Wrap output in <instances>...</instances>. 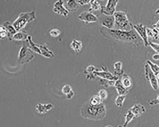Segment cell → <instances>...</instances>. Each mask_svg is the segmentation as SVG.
<instances>
[{
	"mask_svg": "<svg viewBox=\"0 0 159 127\" xmlns=\"http://www.w3.org/2000/svg\"><path fill=\"white\" fill-rule=\"evenodd\" d=\"M99 33L105 38L117 42L133 44L137 46L143 43L142 39L134 28L125 31L108 29L102 26L99 29Z\"/></svg>",
	"mask_w": 159,
	"mask_h": 127,
	"instance_id": "1",
	"label": "cell"
},
{
	"mask_svg": "<svg viewBox=\"0 0 159 127\" xmlns=\"http://www.w3.org/2000/svg\"><path fill=\"white\" fill-rule=\"evenodd\" d=\"M80 112L83 118L94 121L103 120L107 114V109L103 103L94 105L91 104L88 100L82 106Z\"/></svg>",
	"mask_w": 159,
	"mask_h": 127,
	"instance_id": "2",
	"label": "cell"
},
{
	"mask_svg": "<svg viewBox=\"0 0 159 127\" xmlns=\"http://www.w3.org/2000/svg\"><path fill=\"white\" fill-rule=\"evenodd\" d=\"M36 17L34 11L21 13L13 22V25L16 31H19L24 28L28 23L34 20Z\"/></svg>",
	"mask_w": 159,
	"mask_h": 127,
	"instance_id": "3",
	"label": "cell"
},
{
	"mask_svg": "<svg viewBox=\"0 0 159 127\" xmlns=\"http://www.w3.org/2000/svg\"><path fill=\"white\" fill-rule=\"evenodd\" d=\"M113 16L115 25L117 27V29L129 31L133 28V25L128 20L127 16L125 12L121 11L116 12Z\"/></svg>",
	"mask_w": 159,
	"mask_h": 127,
	"instance_id": "4",
	"label": "cell"
},
{
	"mask_svg": "<svg viewBox=\"0 0 159 127\" xmlns=\"http://www.w3.org/2000/svg\"><path fill=\"white\" fill-rule=\"evenodd\" d=\"M34 57L33 51L29 48L26 43H25L20 51L18 63L21 64L28 63Z\"/></svg>",
	"mask_w": 159,
	"mask_h": 127,
	"instance_id": "5",
	"label": "cell"
},
{
	"mask_svg": "<svg viewBox=\"0 0 159 127\" xmlns=\"http://www.w3.org/2000/svg\"><path fill=\"white\" fill-rule=\"evenodd\" d=\"M144 68L145 76L147 80L149 82L154 90H157L159 88V83L157 76L151 71L147 63L144 65Z\"/></svg>",
	"mask_w": 159,
	"mask_h": 127,
	"instance_id": "6",
	"label": "cell"
},
{
	"mask_svg": "<svg viewBox=\"0 0 159 127\" xmlns=\"http://www.w3.org/2000/svg\"><path fill=\"white\" fill-rule=\"evenodd\" d=\"M119 0H108L105 6H102L101 13L105 16H112L116 12Z\"/></svg>",
	"mask_w": 159,
	"mask_h": 127,
	"instance_id": "7",
	"label": "cell"
},
{
	"mask_svg": "<svg viewBox=\"0 0 159 127\" xmlns=\"http://www.w3.org/2000/svg\"><path fill=\"white\" fill-rule=\"evenodd\" d=\"M133 27L142 39L145 46L147 47L149 46L150 42L148 41L146 27L142 23L136 24L133 25Z\"/></svg>",
	"mask_w": 159,
	"mask_h": 127,
	"instance_id": "8",
	"label": "cell"
},
{
	"mask_svg": "<svg viewBox=\"0 0 159 127\" xmlns=\"http://www.w3.org/2000/svg\"><path fill=\"white\" fill-rule=\"evenodd\" d=\"M63 0H58L54 4L53 11L55 13L66 17L69 15V11L64 6Z\"/></svg>",
	"mask_w": 159,
	"mask_h": 127,
	"instance_id": "9",
	"label": "cell"
},
{
	"mask_svg": "<svg viewBox=\"0 0 159 127\" xmlns=\"http://www.w3.org/2000/svg\"><path fill=\"white\" fill-rule=\"evenodd\" d=\"M78 19L81 21L84 22L86 24L96 22L99 20L96 15L89 11L82 12L79 15Z\"/></svg>",
	"mask_w": 159,
	"mask_h": 127,
	"instance_id": "10",
	"label": "cell"
},
{
	"mask_svg": "<svg viewBox=\"0 0 159 127\" xmlns=\"http://www.w3.org/2000/svg\"><path fill=\"white\" fill-rule=\"evenodd\" d=\"M102 71H95L93 73L96 76L100 77L102 79H107L108 80L117 81L118 78L117 76L113 75L108 71L107 69L103 66L101 67Z\"/></svg>",
	"mask_w": 159,
	"mask_h": 127,
	"instance_id": "11",
	"label": "cell"
},
{
	"mask_svg": "<svg viewBox=\"0 0 159 127\" xmlns=\"http://www.w3.org/2000/svg\"><path fill=\"white\" fill-rule=\"evenodd\" d=\"M53 107V105L50 103L47 104H38L35 107L36 112L40 115H44L47 114L49 111Z\"/></svg>",
	"mask_w": 159,
	"mask_h": 127,
	"instance_id": "12",
	"label": "cell"
},
{
	"mask_svg": "<svg viewBox=\"0 0 159 127\" xmlns=\"http://www.w3.org/2000/svg\"><path fill=\"white\" fill-rule=\"evenodd\" d=\"M134 115L135 118L140 117L146 111L144 106L140 104H136L129 109Z\"/></svg>",
	"mask_w": 159,
	"mask_h": 127,
	"instance_id": "13",
	"label": "cell"
},
{
	"mask_svg": "<svg viewBox=\"0 0 159 127\" xmlns=\"http://www.w3.org/2000/svg\"><path fill=\"white\" fill-rule=\"evenodd\" d=\"M106 16L102 22V26L108 29H113L115 25L114 16L113 15Z\"/></svg>",
	"mask_w": 159,
	"mask_h": 127,
	"instance_id": "14",
	"label": "cell"
},
{
	"mask_svg": "<svg viewBox=\"0 0 159 127\" xmlns=\"http://www.w3.org/2000/svg\"><path fill=\"white\" fill-rule=\"evenodd\" d=\"M79 5L77 0H67L65 4V7L69 12L74 13L79 9Z\"/></svg>",
	"mask_w": 159,
	"mask_h": 127,
	"instance_id": "15",
	"label": "cell"
},
{
	"mask_svg": "<svg viewBox=\"0 0 159 127\" xmlns=\"http://www.w3.org/2000/svg\"><path fill=\"white\" fill-rule=\"evenodd\" d=\"M3 26L5 27L7 32V37L9 39L12 40L14 34L17 32V31L15 29L13 25L9 21L5 22Z\"/></svg>",
	"mask_w": 159,
	"mask_h": 127,
	"instance_id": "16",
	"label": "cell"
},
{
	"mask_svg": "<svg viewBox=\"0 0 159 127\" xmlns=\"http://www.w3.org/2000/svg\"><path fill=\"white\" fill-rule=\"evenodd\" d=\"M39 47L41 53V55L48 58H52L55 57L54 53L49 49L46 45L45 44L40 45Z\"/></svg>",
	"mask_w": 159,
	"mask_h": 127,
	"instance_id": "17",
	"label": "cell"
},
{
	"mask_svg": "<svg viewBox=\"0 0 159 127\" xmlns=\"http://www.w3.org/2000/svg\"><path fill=\"white\" fill-rule=\"evenodd\" d=\"M71 48L76 54L79 53L83 48L82 42L79 40L74 39L70 44Z\"/></svg>",
	"mask_w": 159,
	"mask_h": 127,
	"instance_id": "18",
	"label": "cell"
},
{
	"mask_svg": "<svg viewBox=\"0 0 159 127\" xmlns=\"http://www.w3.org/2000/svg\"><path fill=\"white\" fill-rule=\"evenodd\" d=\"M115 86L119 95H126L129 93L128 90L125 88L122 85L121 80L118 79L116 81Z\"/></svg>",
	"mask_w": 159,
	"mask_h": 127,
	"instance_id": "19",
	"label": "cell"
},
{
	"mask_svg": "<svg viewBox=\"0 0 159 127\" xmlns=\"http://www.w3.org/2000/svg\"><path fill=\"white\" fill-rule=\"evenodd\" d=\"M121 81L126 89L128 90L131 88L132 84V81L127 74H124Z\"/></svg>",
	"mask_w": 159,
	"mask_h": 127,
	"instance_id": "20",
	"label": "cell"
},
{
	"mask_svg": "<svg viewBox=\"0 0 159 127\" xmlns=\"http://www.w3.org/2000/svg\"><path fill=\"white\" fill-rule=\"evenodd\" d=\"M28 36L27 32L21 31L15 34L13 37V39L18 41L26 40Z\"/></svg>",
	"mask_w": 159,
	"mask_h": 127,
	"instance_id": "21",
	"label": "cell"
},
{
	"mask_svg": "<svg viewBox=\"0 0 159 127\" xmlns=\"http://www.w3.org/2000/svg\"><path fill=\"white\" fill-rule=\"evenodd\" d=\"M114 72L115 75H121L124 74V71L122 70V64L121 62L118 61L114 65Z\"/></svg>",
	"mask_w": 159,
	"mask_h": 127,
	"instance_id": "22",
	"label": "cell"
},
{
	"mask_svg": "<svg viewBox=\"0 0 159 127\" xmlns=\"http://www.w3.org/2000/svg\"><path fill=\"white\" fill-rule=\"evenodd\" d=\"M90 6L89 11L92 13L99 11L101 12L102 6L98 1L91 2L90 3Z\"/></svg>",
	"mask_w": 159,
	"mask_h": 127,
	"instance_id": "23",
	"label": "cell"
},
{
	"mask_svg": "<svg viewBox=\"0 0 159 127\" xmlns=\"http://www.w3.org/2000/svg\"><path fill=\"white\" fill-rule=\"evenodd\" d=\"M147 35L148 38L157 39L159 38V31L154 28L152 29L146 27Z\"/></svg>",
	"mask_w": 159,
	"mask_h": 127,
	"instance_id": "24",
	"label": "cell"
},
{
	"mask_svg": "<svg viewBox=\"0 0 159 127\" xmlns=\"http://www.w3.org/2000/svg\"><path fill=\"white\" fill-rule=\"evenodd\" d=\"M146 63L150 66L151 71L156 76L159 74V66L158 65L149 60H148Z\"/></svg>",
	"mask_w": 159,
	"mask_h": 127,
	"instance_id": "25",
	"label": "cell"
},
{
	"mask_svg": "<svg viewBox=\"0 0 159 127\" xmlns=\"http://www.w3.org/2000/svg\"><path fill=\"white\" fill-rule=\"evenodd\" d=\"M134 117V115L132 111L130 109L128 110L125 116V121L123 126H126L133 120Z\"/></svg>",
	"mask_w": 159,
	"mask_h": 127,
	"instance_id": "26",
	"label": "cell"
},
{
	"mask_svg": "<svg viewBox=\"0 0 159 127\" xmlns=\"http://www.w3.org/2000/svg\"><path fill=\"white\" fill-rule=\"evenodd\" d=\"M126 98V95H119L117 96L115 102L116 106L118 107H122Z\"/></svg>",
	"mask_w": 159,
	"mask_h": 127,
	"instance_id": "27",
	"label": "cell"
},
{
	"mask_svg": "<svg viewBox=\"0 0 159 127\" xmlns=\"http://www.w3.org/2000/svg\"><path fill=\"white\" fill-rule=\"evenodd\" d=\"M88 101L91 104L94 105H99L103 101L98 95L92 97Z\"/></svg>",
	"mask_w": 159,
	"mask_h": 127,
	"instance_id": "28",
	"label": "cell"
},
{
	"mask_svg": "<svg viewBox=\"0 0 159 127\" xmlns=\"http://www.w3.org/2000/svg\"><path fill=\"white\" fill-rule=\"evenodd\" d=\"M7 36V32L3 25L0 27V38L2 39H5Z\"/></svg>",
	"mask_w": 159,
	"mask_h": 127,
	"instance_id": "29",
	"label": "cell"
},
{
	"mask_svg": "<svg viewBox=\"0 0 159 127\" xmlns=\"http://www.w3.org/2000/svg\"><path fill=\"white\" fill-rule=\"evenodd\" d=\"M98 96L103 101L107 99L108 94L107 91L103 89H102L98 92Z\"/></svg>",
	"mask_w": 159,
	"mask_h": 127,
	"instance_id": "30",
	"label": "cell"
},
{
	"mask_svg": "<svg viewBox=\"0 0 159 127\" xmlns=\"http://www.w3.org/2000/svg\"><path fill=\"white\" fill-rule=\"evenodd\" d=\"M72 90V87L70 85L68 84L64 85L62 89L63 93L66 95L70 93Z\"/></svg>",
	"mask_w": 159,
	"mask_h": 127,
	"instance_id": "31",
	"label": "cell"
},
{
	"mask_svg": "<svg viewBox=\"0 0 159 127\" xmlns=\"http://www.w3.org/2000/svg\"><path fill=\"white\" fill-rule=\"evenodd\" d=\"M49 33L52 37L56 38L61 34V31L58 29H55L51 30Z\"/></svg>",
	"mask_w": 159,
	"mask_h": 127,
	"instance_id": "32",
	"label": "cell"
},
{
	"mask_svg": "<svg viewBox=\"0 0 159 127\" xmlns=\"http://www.w3.org/2000/svg\"><path fill=\"white\" fill-rule=\"evenodd\" d=\"M149 46L156 52L159 53V44L157 43L150 42Z\"/></svg>",
	"mask_w": 159,
	"mask_h": 127,
	"instance_id": "33",
	"label": "cell"
},
{
	"mask_svg": "<svg viewBox=\"0 0 159 127\" xmlns=\"http://www.w3.org/2000/svg\"><path fill=\"white\" fill-rule=\"evenodd\" d=\"M96 67L93 65L88 66L85 70L86 74L93 73L96 70Z\"/></svg>",
	"mask_w": 159,
	"mask_h": 127,
	"instance_id": "34",
	"label": "cell"
},
{
	"mask_svg": "<svg viewBox=\"0 0 159 127\" xmlns=\"http://www.w3.org/2000/svg\"><path fill=\"white\" fill-rule=\"evenodd\" d=\"M150 105L153 106L159 104V93L157 99L151 100L149 103Z\"/></svg>",
	"mask_w": 159,
	"mask_h": 127,
	"instance_id": "35",
	"label": "cell"
},
{
	"mask_svg": "<svg viewBox=\"0 0 159 127\" xmlns=\"http://www.w3.org/2000/svg\"><path fill=\"white\" fill-rule=\"evenodd\" d=\"M91 0H78V2L79 5L83 6L90 4Z\"/></svg>",
	"mask_w": 159,
	"mask_h": 127,
	"instance_id": "36",
	"label": "cell"
},
{
	"mask_svg": "<svg viewBox=\"0 0 159 127\" xmlns=\"http://www.w3.org/2000/svg\"><path fill=\"white\" fill-rule=\"evenodd\" d=\"M74 95V92L72 90L70 93L66 95V97L67 99L70 100L73 97Z\"/></svg>",
	"mask_w": 159,
	"mask_h": 127,
	"instance_id": "37",
	"label": "cell"
},
{
	"mask_svg": "<svg viewBox=\"0 0 159 127\" xmlns=\"http://www.w3.org/2000/svg\"><path fill=\"white\" fill-rule=\"evenodd\" d=\"M154 28L159 31V20L153 25Z\"/></svg>",
	"mask_w": 159,
	"mask_h": 127,
	"instance_id": "38",
	"label": "cell"
},
{
	"mask_svg": "<svg viewBox=\"0 0 159 127\" xmlns=\"http://www.w3.org/2000/svg\"><path fill=\"white\" fill-rule=\"evenodd\" d=\"M153 58L156 60H159V53L155 54L153 56Z\"/></svg>",
	"mask_w": 159,
	"mask_h": 127,
	"instance_id": "39",
	"label": "cell"
},
{
	"mask_svg": "<svg viewBox=\"0 0 159 127\" xmlns=\"http://www.w3.org/2000/svg\"><path fill=\"white\" fill-rule=\"evenodd\" d=\"M155 13L156 14L159 15V9H157L156 10V11L155 12Z\"/></svg>",
	"mask_w": 159,
	"mask_h": 127,
	"instance_id": "40",
	"label": "cell"
},
{
	"mask_svg": "<svg viewBox=\"0 0 159 127\" xmlns=\"http://www.w3.org/2000/svg\"><path fill=\"white\" fill-rule=\"evenodd\" d=\"M104 1L105 0H91V2H94L95 1Z\"/></svg>",
	"mask_w": 159,
	"mask_h": 127,
	"instance_id": "41",
	"label": "cell"
},
{
	"mask_svg": "<svg viewBox=\"0 0 159 127\" xmlns=\"http://www.w3.org/2000/svg\"><path fill=\"white\" fill-rule=\"evenodd\" d=\"M157 79L159 80V74L157 76Z\"/></svg>",
	"mask_w": 159,
	"mask_h": 127,
	"instance_id": "42",
	"label": "cell"
}]
</instances>
